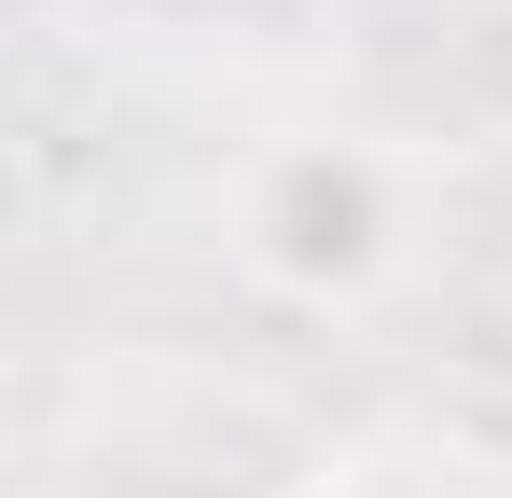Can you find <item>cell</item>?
<instances>
[{
    "instance_id": "cell-1",
    "label": "cell",
    "mask_w": 512,
    "mask_h": 498,
    "mask_svg": "<svg viewBox=\"0 0 512 498\" xmlns=\"http://www.w3.org/2000/svg\"><path fill=\"white\" fill-rule=\"evenodd\" d=\"M416 236H429V194L374 125H277L222 180V263L263 305H305V319L388 305L416 277Z\"/></svg>"
},
{
    "instance_id": "cell-2",
    "label": "cell",
    "mask_w": 512,
    "mask_h": 498,
    "mask_svg": "<svg viewBox=\"0 0 512 498\" xmlns=\"http://www.w3.org/2000/svg\"><path fill=\"white\" fill-rule=\"evenodd\" d=\"M346 498H374V485H346Z\"/></svg>"
}]
</instances>
